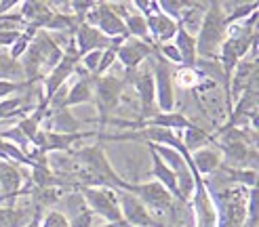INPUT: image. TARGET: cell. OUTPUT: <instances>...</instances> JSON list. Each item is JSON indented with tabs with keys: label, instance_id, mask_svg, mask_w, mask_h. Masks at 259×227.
Segmentation results:
<instances>
[{
	"label": "cell",
	"instance_id": "obj_32",
	"mask_svg": "<svg viewBox=\"0 0 259 227\" xmlns=\"http://www.w3.org/2000/svg\"><path fill=\"white\" fill-rule=\"evenodd\" d=\"M97 227H128V225H124V223H101Z\"/></svg>",
	"mask_w": 259,
	"mask_h": 227
},
{
	"label": "cell",
	"instance_id": "obj_11",
	"mask_svg": "<svg viewBox=\"0 0 259 227\" xmlns=\"http://www.w3.org/2000/svg\"><path fill=\"white\" fill-rule=\"evenodd\" d=\"M131 82L137 91V97H139V105H141V114H139V120L135 122H146L150 118H154L158 114V107H156V93H154V78H152V72L150 68L148 70H137V72H131Z\"/></svg>",
	"mask_w": 259,
	"mask_h": 227
},
{
	"label": "cell",
	"instance_id": "obj_13",
	"mask_svg": "<svg viewBox=\"0 0 259 227\" xmlns=\"http://www.w3.org/2000/svg\"><path fill=\"white\" fill-rule=\"evenodd\" d=\"M72 42H74V48H76V53H78V57L91 53V50H103L112 44L110 38H106L99 30H95L93 25H89L87 21H80L78 28L74 30Z\"/></svg>",
	"mask_w": 259,
	"mask_h": 227
},
{
	"label": "cell",
	"instance_id": "obj_16",
	"mask_svg": "<svg viewBox=\"0 0 259 227\" xmlns=\"http://www.w3.org/2000/svg\"><path fill=\"white\" fill-rule=\"evenodd\" d=\"M47 114H49V129L47 131L59 133V135H78V133H84L82 126L87 124V120L76 118L70 107L51 109Z\"/></svg>",
	"mask_w": 259,
	"mask_h": 227
},
{
	"label": "cell",
	"instance_id": "obj_25",
	"mask_svg": "<svg viewBox=\"0 0 259 227\" xmlns=\"http://www.w3.org/2000/svg\"><path fill=\"white\" fill-rule=\"evenodd\" d=\"M257 3L253 0V3H240L236 5L234 9H232V13H226V23L228 25H234V23H240L244 19H249L251 15H255L257 13Z\"/></svg>",
	"mask_w": 259,
	"mask_h": 227
},
{
	"label": "cell",
	"instance_id": "obj_8",
	"mask_svg": "<svg viewBox=\"0 0 259 227\" xmlns=\"http://www.w3.org/2000/svg\"><path fill=\"white\" fill-rule=\"evenodd\" d=\"M124 189L141 200V204L150 210V214L154 219L169 214L173 204H175V198L156 181H148V183H128L126 181Z\"/></svg>",
	"mask_w": 259,
	"mask_h": 227
},
{
	"label": "cell",
	"instance_id": "obj_31",
	"mask_svg": "<svg viewBox=\"0 0 259 227\" xmlns=\"http://www.w3.org/2000/svg\"><path fill=\"white\" fill-rule=\"evenodd\" d=\"M38 219H40V214L36 212V214H34V219H32L28 225H25V227H40V225H38Z\"/></svg>",
	"mask_w": 259,
	"mask_h": 227
},
{
	"label": "cell",
	"instance_id": "obj_24",
	"mask_svg": "<svg viewBox=\"0 0 259 227\" xmlns=\"http://www.w3.org/2000/svg\"><path fill=\"white\" fill-rule=\"evenodd\" d=\"M36 32H38V30H34V28H25V30L19 34L17 40L9 46V55H7V57H9L11 61L19 63L21 57L25 55V50H28V46H30V42H32V38H34Z\"/></svg>",
	"mask_w": 259,
	"mask_h": 227
},
{
	"label": "cell",
	"instance_id": "obj_19",
	"mask_svg": "<svg viewBox=\"0 0 259 227\" xmlns=\"http://www.w3.org/2000/svg\"><path fill=\"white\" fill-rule=\"evenodd\" d=\"M34 210L17 206L15 200H9L0 204V227H25L34 219Z\"/></svg>",
	"mask_w": 259,
	"mask_h": 227
},
{
	"label": "cell",
	"instance_id": "obj_26",
	"mask_svg": "<svg viewBox=\"0 0 259 227\" xmlns=\"http://www.w3.org/2000/svg\"><path fill=\"white\" fill-rule=\"evenodd\" d=\"M200 72L196 68H179L177 72H173V80L177 82L179 88H196L198 80H200Z\"/></svg>",
	"mask_w": 259,
	"mask_h": 227
},
{
	"label": "cell",
	"instance_id": "obj_12",
	"mask_svg": "<svg viewBox=\"0 0 259 227\" xmlns=\"http://www.w3.org/2000/svg\"><path fill=\"white\" fill-rule=\"evenodd\" d=\"M154 50L156 48H154L152 44L126 36L124 40L116 46V61H120L124 66V70L137 72L141 66H144V61H148L154 55Z\"/></svg>",
	"mask_w": 259,
	"mask_h": 227
},
{
	"label": "cell",
	"instance_id": "obj_4",
	"mask_svg": "<svg viewBox=\"0 0 259 227\" xmlns=\"http://www.w3.org/2000/svg\"><path fill=\"white\" fill-rule=\"evenodd\" d=\"M124 84H126V80L118 78V76H114V74L93 78V103L99 114V126H106L112 120L114 109L120 105Z\"/></svg>",
	"mask_w": 259,
	"mask_h": 227
},
{
	"label": "cell",
	"instance_id": "obj_6",
	"mask_svg": "<svg viewBox=\"0 0 259 227\" xmlns=\"http://www.w3.org/2000/svg\"><path fill=\"white\" fill-rule=\"evenodd\" d=\"M80 198L95 217H101L106 223H122L116 189L106 185H84L80 189Z\"/></svg>",
	"mask_w": 259,
	"mask_h": 227
},
{
	"label": "cell",
	"instance_id": "obj_20",
	"mask_svg": "<svg viewBox=\"0 0 259 227\" xmlns=\"http://www.w3.org/2000/svg\"><path fill=\"white\" fill-rule=\"evenodd\" d=\"M148 151H150V158H152V177H154L152 181L160 183L166 192L175 198V194H177V177H175V173L160 160V156L154 149L148 147Z\"/></svg>",
	"mask_w": 259,
	"mask_h": 227
},
{
	"label": "cell",
	"instance_id": "obj_18",
	"mask_svg": "<svg viewBox=\"0 0 259 227\" xmlns=\"http://www.w3.org/2000/svg\"><path fill=\"white\" fill-rule=\"evenodd\" d=\"M173 44L179 50L181 57V68H196L198 66V53H196V36L190 34L188 30H184L179 25V30L173 38Z\"/></svg>",
	"mask_w": 259,
	"mask_h": 227
},
{
	"label": "cell",
	"instance_id": "obj_33",
	"mask_svg": "<svg viewBox=\"0 0 259 227\" xmlns=\"http://www.w3.org/2000/svg\"><path fill=\"white\" fill-rule=\"evenodd\" d=\"M9 200H15V198H9V196H3V194H0V204H5V202H9Z\"/></svg>",
	"mask_w": 259,
	"mask_h": 227
},
{
	"label": "cell",
	"instance_id": "obj_5",
	"mask_svg": "<svg viewBox=\"0 0 259 227\" xmlns=\"http://www.w3.org/2000/svg\"><path fill=\"white\" fill-rule=\"evenodd\" d=\"M148 66L154 78V93H156V107L158 114L175 111L177 105V93H175V80H173V66H169L156 50L148 59Z\"/></svg>",
	"mask_w": 259,
	"mask_h": 227
},
{
	"label": "cell",
	"instance_id": "obj_21",
	"mask_svg": "<svg viewBox=\"0 0 259 227\" xmlns=\"http://www.w3.org/2000/svg\"><path fill=\"white\" fill-rule=\"evenodd\" d=\"M179 137H181V145L186 147L188 154H190V151H194V149L204 147V145H211V141H213V135L202 131L200 126H196V124H192V126H188V129H184L179 133Z\"/></svg>",
	"mask_w": 259,
	"mask_h": 227
},
{
	"label": "cell",
	"instance_id": "obj_1",
	"mask_svg": "<svg viewBox=\"0 0 259 227\" xmlns=\"http://www.w3.org/2000/svg\"><path fill=\"white\" fill-rule=\"evenodd\" d=\"M63 57V46L59 40L45 30H38L32 38V42L21 57V72L28 76V82L40 80L45 74H49Z\"/></svg>",
	"mask_w": 259,
	"mask_h": 227
},
{
	"label": "cell",
	"instance_id": "obj_3",
	"mask_svg": "<svg viewBox=\"0 0 259 227\" xmlns=\"http://www.w3.org/2000/svg\"><path fill=\"white\" fill-rule=\"evenodd\" d=\"M228 34L224 3H209L204 9L202 21L196 32V53L198 59H217Z\"/></svg>",
	"mask_w": 259,
	"mask_h": 227
},
{
	"label": "cell",
	"instance_id": "obj_9",
	"mask_svg": "<svg viewBox=\"0 0 259 227\" xmlns=\"http://www.w3.org/2000/svg\"><path fill=\"white\" fill-rule=\"evenodd\" d=\"M89 25H93L95 30H99L106 38L114 40V38H126V28L122 17L112 9L110 3H97L93 11L82 19Z\"/></svg>",
	"mask_w": 259,
	"mask_h": 227
},
{
	"label": "cell",
	"instance_id": "obj_7",
	"mask_svg": "<svg viewBox=\"0 0 259 227\" xmlns=\"http://www.w3.org/2000/svg\"><path fill=\"white\" fill-rule=\"evenodd\" d=\"M84 168L95 175V185H106V187H112V189H124L126 181L122 177L114 171V166L110 164L106 151L101 149V145H93V147H84L76 154Z\"/></svg>",
	"mask_w": 259,
	"mask_h": 227
},
{
	"label": "cell",
	"instance_id": "obj_28",
	"mask_svg": "<svg viewBox=\"0 0 259 227\" xmlns=\"http://www.w3.org/2000/svg\"><path fill=\"white\" fill-rule=\"evenodd\" d=\"M38 225L40 227H70V221H68V214L63 210L51 208L38 219Z\"/></svg>",
	"mask_w": 259,
	"mask_h": 227
},
{
	"label": "cell",
	"instance_id": "obj_22",
	"mask_svg": "<svg viewBox=\"0 0 259 227\" xmlns=\"http://www.w3.org/2000/svg\"><path fill=\"white\" fill-rule=\"evenodd\" d=\"M32 175L30 181L36 189H55L61 185V181L57 179V175L51 171L49 166H42V164H36V166H30Z\"/></svg>",
	"mask_w": 259,
	"mask_h": 227
},
{
	"label": "cell",
	"instance_id": "obj_34",
	"mask_svg": "<svg viewBox=\"0 0 259 227\" xmlns=\"http://www.w3.org/2000/svg\"><path fill=\"white\" fill-rule=\"evenodd\" d=\"M173 227H186V225H181V223H179V225H173Z\"/></svg>",
	"mask_w": 259,
	"mask_h": 227
},
{
	"label": "cell",
	"instance_id": "obj_15",
	"mask_svg": "<svg viewBox=\"0 0 259 227\" xmlns=\"http://www.w3.org/2000/svg\"><path fill=\"white\" fill-rule=\"evenodd\" d=\"M146 23H148V32H150V40L154 44V48L160 46V44H166V42H173V38L179 30V23L171 17L162 15L160 11H154L146 17Z\"/></svg>",
	"mask_w": 259,
	"mask_h": 227
},
{
	"label": "cell",
	"instance_id": "obj_30",
	"mask_svg": "<svg viewBox=\"0 0 259 227\" xmlns=\"http://www.w3.org/2000/svg\"><path fill=\"white\" fill-rule=\"evenodd\" d=\"M32 82H17V80H0V101L7 99V97H13L15 93L28 88Z\"/></svg>",
	"mask_w": 259,
	"mask_h": 227
},
{
	"label": "cell",
	"instance_id": "obj_27",
	"mask_svg": "<svg viewBox=\"0 0 259 227\" xmlns=\"http://www.w3.org/2000/svg\"><path fill=\"white\" fill-rule=\"evenodd\" d=\"M68 221H70V227H97L95 214L84 206V202H80V206L74 210L72 217H68Z\"/></svg>",
	"mask_w": 259,
	"mask_h": 227
},
{
	"label": "cell",
	"instance_id": "obj_23",
	"mask_svg": "<svg viewBox=\"0 0 259 227\" xmlns=\"http://www.w3.org/2000/svg\"><path fill=\"white\" fill-rule=\"evenodd\" d=\"M226 181L253 189L257 187V168H226Z\"/></svg>",
	"mask_w": 259,
	"mask_h": 227
},
{
	"label": "cell",
	"instance_id": "obj_2",
	"mask_svg": "<svg viewBox=\"0 0 259 227\" xmlns=\"http://www.w3.org/2000/svg\"><path fill=\"white\" fill-rule=\"evenodd\" d=\"M204 185L209 189L213 204L217 208V227H244L249 189L228 181L219 187H211L209 183Z\"/></svg>",
	"mask_w": 259,
	"mask_h": 227
},
{
	"label": "cell",
	"instance_id": "obj_17",
	"mask_svg": "<svg viewBox=\"0 0 259 227\" xmlns=\"http://www.w3.org/2000/svg\"><path fill=\"white\" fill-rule=\"evenodd\" d=\"M78 78L72 84H68V93H66V101H63V107H76V105H84V103H93V76L76 72Z\"/></svg>",
	"mask_w": 259,
	"mask_h": 227
},
{
	"label": "cell",
	"instance_id": "obj_10",
	"mask_svg": "<svg viewBox=\"0 0 259 227\" xmlns=\"http://www.w3.org/2000/svg\"><path fill=\"white\" fill-rule=\"evenodd\" d=\"M116 198H118V208L122 223L128 227H156V219L150 214V210L141 204V200L135 198L126 189H116Z\"/></svg>",
	"mask_w": 259,
	"mask_h": 227
},
{
	"label": "cell",
	"instance_id": "obj_29",
	"mask_svg": "<svg viewBox=\"0 0 259 227\" xmlns=\"http://www.w3.org/2000/svg\"><path fill=\"white\" fill-rule=\"evenodd\" d=\"M21 66L11 61L7 55H0V80H13L15 76H21Z\"/></svg>",
	"mask_w": 259,
	"mask_h": 227
},
{
	"label": "cell",
	"instance_id": "obj_14",
	"mask_svg": "<svg viewBox=\"0 0 259 227\" xmlns=\"http://www.w3.org/2000/svg\"><path fill=\"white\" fill-rule=\"evenodd\" d=\"M222 166H224V158L215 145H204L200 149L190 151V168L198 173L202 179H209Z\"/></svg>",
	"mask_w": 259,
	"mask_h": 227
}]
</instances>
